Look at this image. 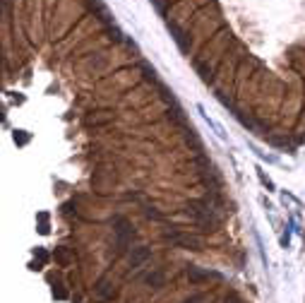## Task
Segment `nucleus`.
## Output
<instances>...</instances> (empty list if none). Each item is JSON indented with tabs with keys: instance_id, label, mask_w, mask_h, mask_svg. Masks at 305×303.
Masks as SVG:
<instances>
[{
	"instance_id": "nucleus-1",
	"label": "nucleus",
	"mask_w": 305,
	"mask_h": 303,
	"mask_svg": "<svg viewBox=\"0 0 305 303\" xmlns=\"http://www.w3.org/2000/svg\"><path fill=\"white\" fill-rule=\"evenodd\" d=\"M166 241H171L173 246H178V248H193V250H200L202 248V241L193 234H183V231H171L166 234Z\"/></svg>"
},
{
	"instance_id": "nucleus-2",
	"label": "nucleus",
	"mask_w": 305,
	"mask_h": 303,
	"mask_svg": "<svg viewBox=\"0 0 305 303\" xmlns=\"http://www.w3.org/2000/svg\"><path fill=\"white\" fill-rule=\"evenodd\" d=\"M188 279H190L193 284H202V282H209V279H219V275L197 270V267H188Z\"/></svg>"
},
{
	"instance_id": "nucleus-3",
	"label": "nucleus",
	"mask_w": 305,
	"mask_h": 303,
	"mask_svg": "<svg viewBox=\"0 0 305 303\" xmlns=\"http://www.w3.org/2000/svg\"><path fill=\"white\" fill-rule=\"evenodd\" d=\"M149 255H152L149 248H132V253H130V267H139Z\"/></svg>"
},
{
	"instance_id": "nucleus-4",
	"label": "nucleus",
	"mask_w": 305,
	"mask_h": 303,
	"mask_svg": "<svg viewBox=\"0 0 305 303\" xmlns=\"http://www.w3.org/2000/svg\"><path fill=\"white\" fill-rule=\"evenodd\" d=\"M144 282H147L149 287H154V289H161V287H164V282H166V277H164V272L154 270L152 275H147V277H144Z\"/></svg>"
},
{
	"instance_id": "nucleus-5",
	"label": "nucleus",
	"mask_w": 305,
	"mask_h": 303,
	"mask_svg": "<svg viewBox=\"0 0 305 303\" xmlns=\"http://www.w3.org/2000/svg\"><path fill=\"white\" fill-rule=\"evenodd\" d=\"M97 294L101 296V299H108V296H113V289L108 287V282H106V279H103V282H99Z\"/></svg>"
}]
</instances>
